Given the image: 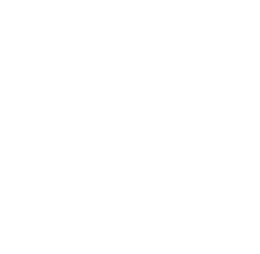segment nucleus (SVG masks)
I'll list each match as a JSON object with an SVG mask.
<instances>
[]
</instances>
